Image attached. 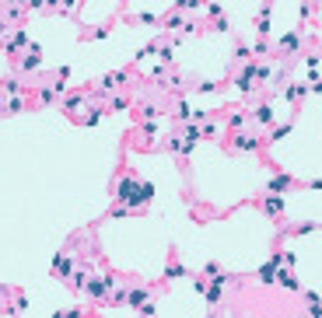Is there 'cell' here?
Segmentation results:
<instances>
[{"mask_svg": "<svg viewBox=\"0 0 322 318\" xmlns=\"http://www.w3.org/2000/svg\"><path fill=\"white\" fill-rule=\"evenodd\" d=\"M119 203H123L126 210H130L133 203H144V192H140V182H137L133 175H126V178H119Z\"/></svg>", "mask_w": 322, "mask_h": 318, "instance_id": "cell-1", "label": "cell"}, {"mask_svg": "<svg viewBox=\"0 0 322 318\" xmlns=\"http://www.w3.org/2000/svg\"><path fill=\"white\" fill-rule=\"evenodd\" d=\"M256 70H259V63H256V60H249V63H245V70L235 77V88L249 95V91H252V81H256Z\"/></svg>", "mask_w": 322, "mask_h": 318, "instance_id": "cell-2", "label": "cell"}, {"mask_svg": "<svg viewBox=\"0 0 322 318\" xmlns=\"http://www.w3.org/2000/svg\"><path fill=\"white\" fill-rule=\"evenodd\" d=\"M112 283H116V280H112V276L105 273V276H91V280H88V287H84V290H88L91 297H105V294L112 290Z\"/></svg>", "mask_w": 322, "mask_h": 318, "instance_id": "cell-3", "label": "cell"}, {"mask_svg": "<svg viewBox=\"0 0 322 318\" xmlns=\"http://www.w3.org/2000/svg\"><path fill=\"white\" fill-rule=\"evenodd\" d=\"M53 269H56L60 276H70V269H74V259H70L67 252H60V255L53 259Z\"/></svg>", "mask_w": 322, "mask_h": 318, "instance_id": "cell-4", "label": "cell"}, {"mask_svg": "<svg viewBox=\"0 0 322 318\" xmlns=\"http://www.w3.org/2000/svg\"><path fill=\"white\" fill-rule=\"evenodd\" d=\"M256 147H259V140L252 133H238L235 137V150H256Z\"/></svg>", "mask_w": 322, "mask_h": 318, "instance_id": "cell-5", "label": "cell"}, {"mask_svg": "<svg viewBox=\"0 0 322 318\" xmlns=\"http://www.w3.org/2000/svg\"><path fill=\"white\" fill-rule=\"evenodd\" d=\"M298 46H301V32H291V35L280 38V49H284V53H294Z\"/></svg>", "mask_w": 322, "mask_h": 318, "instance_id": "cell-6", "label": "cell"}, {"mask_svg": "<svg viewBox=\"0 0 322 318\" xmlns=\"http://www.w3.org/2000/svg\"><path fill=\"white\" fill-rule=\"evenodd\" d=\"M284 189H291V175H273L270 178V196L273 192H284Z\"/></svg>", "mask_w": 322, "mask_h": 318, "instance_id": "cell-7", "label": "cell"}, {"mask_svg": "<svg viewBox=\"0 0 322 318\" xmlns=\"http://www.w3.org/2000/svg\"><path fill=\"white\" fill-rule=\"evenodd\" d=\"M70 287H74V290H84V287H88V269H74V273H70Z\"/></svg>", "mask_w": 322, "mask_h": 318, "instance_id": "cell-8", "label": "cell"}, {"mask_svg": "<svg viewBox=\"0 0 322 318\" xmlns=\"http://www.w3.org/2000/svg\"><path fill=\"white\" fill-rule=\"evenodd\" d=\"M203 294H207V301H210V304H217V301L224 297V287H221V280H214V283H207V290H203Z\"/></svg>", "mask_w": 322, "mask_h": 318, "instance_id": "cell-9", "label": "cell"}, {"mask_svg": "<svg viewBox=\"0 0 322 318\" xmlns=\"http://www.w3.org/2000/svg\"><path fill=\"white\" fill-rule=\"evenodd\" d=\"M126 304H130V308H144V304H147V290H140V287L130 290V294H126Z\"/></svg>", "mask_w": 322, "mask_h": 318, "instance_id": "cell-10", "label": "cell"}, {"mask_svg": "<svg viewBox=\"0 0 322 318\" xmlns=\"http://www.w3.org/2000/svg\"><path fill=\"white\" fill-rule=\"evenodd\" d=\"M263 210H266V213H273V217H277V213H280V210H284V200H280V196H270V200H263Z\"/></svg>", "mask_w": 322, "mask_h": 318, "instance_id": "cell-11", "label": "cell"}, {"mask_svg": "<svg viewBox=\"0 0 322 318\" xmlns=\"http://www.w3.org/2000/svg\"><path fill=\"white\" fill-rule=\"evenodd\" d=\"M39 67H42V56H39V49H32L25 56V63H21V70H39Z\"/></svg>", "mask_w": 322, "mask_h": 318, "instance_id": "cell-12", "label": "cell"}, {"mask_svg": "<svg viewBox=\"0 0 322 318\" xmlns=\"http://www.w3.org/2000/svg\"><path fill=\"white\" fill-rule=\"evenodd\" d=\"M277 280H280V287H287V290H301V283H294V276H291V269H284V273H277Z\"/></svg>", "mask_w": 322, "mask_h": 318, "instance_id": "cell-13", "label": "cell"}, {"mask_svg": "<svg viewBox=\"0 0 322 318\" xmlns=\"http://www.w3.org/2000/svg\"><path fill=\"white\" fill-rule=\"evenodd\" d=\"M200 137H203V130H200V126H186V133H182V140H186V147H193Z\"/></svg>", "mask_w": 322, "mask_h": 318, "instance_id": "cell-14", "label": "cell"}, {"mask_svg": "<svg viewBox=\"0 0 322 318\" xmlns=\"http://www.w3.org/2000/svg\"><path fill=\"white\" fill-rule=\"evenodd\" d=\"M21 108H25V98H21V95H14V98H11V102L4 105V112H7V115H18Z\"/></svg>", "mask_w": 322, "mask_h": 318, "instance_id": "cell-15", "label": "cell"}, {"mask_svg": "<svg viewBox=\"0 0 322 318\" xmlns=\"http://www.w3.org/2000/svg\"><path fill=\"white\" fill-rule=\"evenodd\" d=\"M21 46H28V35H25V32H14V35H11V42H7V49L14 53V49H21Z\"/></svg>", "mask_w": 322, "mask_h": 318, "instance_id": "cell-16", "label": "cell"}, {"mask_svg": "<svg viewBox=\"0 0 322 318\" xmlns=\"http://www.w3.org/2000/svg\"><path fill=\"white\" fill-rule=\"evenodd\" d=\"M259 280H263V283H273V280H277V266H273V262H266V266L259 269Z\"/></svg>", "mask_w": 322, "mask_h": 318, "instance_id": "cell-17", "label": "cell"}, {"mask_svg": "<svg viewBox=\"0 0 322 318\" xmlns=\"http://www.w3.org/2000/svg\"><path fill=\"white\" fill-rule=\"evenodd\" d=\"M305 95H308L305 84H291V88H287V98H291V102H298V98H305Z\"/></svg>", "mask_w": 322, "mask_h": 318, "instance_id": "cell-18", "label": "cell"}, {"mask_svg": "<svg viewBox=\"0 0 322 318\" xmlns=\"http://www.w3.org/2000/svg\"><path fill=\"white\" fill-rule=\"evenodd\" d=\"M256 119H259V123H273V108H270V105H259V108H256Z\"/></svg>", "mask_w": 322, "mask_h": 318, "instance_id": "cell-19", "label": "cell"}, {"mask_svg": "<svg viewBox=\"0 0 322 318\" xmlns=\"http://www.w3.org/2000/svg\"><path fill=\"white\" fill-rule=\"evenodd\" d=\"M0 88H4V91H7L11 98H14V95H21V84L14 81V77H7V81H4V84H0Z\"/></svg>", "mask_w": 322, "mask_h": 318, "instance_id": "cell-20", "label": "cell"}, {"mask_svg": "<svg viewBox=\"0 0 322 318\" xmlns=\"http://www.w3.org/2000/svg\"><path fill=\"white\" fill-rule=\"evenodd\" d=\"M165 276H168V280H179V276H186V269H182V266H175V262H172V266H168V269H165Z\"/></svg>", "mask_w": 322, "mask_h": 318, "instance_id": "cell-21", "label": "cell"}, {"mask_svg": "<svg viewBox=\"0 0 322 318\" xmlns=\"http://www.w3.org/2000/svg\"><path fill=\"white\" fill-rule=\"evenodd\" d=\"M287 133H291V123H284V126H277V130H273V137H270V140H284V137H287Z\"/></svg>", "mask_w": 322, "mask_h": 318, "instance_id": "cell-22", "label": "cell"}, {"mask_svg": "<svg viewBox=\"0 0 322 318\" xmlns=\"http://www.w3.org/2000/svg\"><path fill=\"white\" fill-rule=\"evenodd\" d=\"M80 102H84V95H74V98H67V112H74Z\"/></svg>", "mask_w": 322, "mask_h": 318, "instance_id": "cell-23", "label": "cell"}, {"mask_svg": "<svg viewBox=\"0 0 322 318\" xmlns=\"http://www.w3.org/2000/svg\"><path fill=\"white\" fill-rule=\"evenodd\" d=\"M154 311H158V308H154V304H144V308H140V318H151V315H154Z\"/></svg>", "mask_w": 322, "mask_h": 318, "instance_id": "cell-24", "label": "cell"}, {"mask_svg": "<svg viewBox=\"0 0 322 318\" xmlns=\"http://www.w3.org/2000/svg\"><path fill=\"white\" fill-rule=\"evenodd\" d=\"M0 32H4V21H0Z\"/></svg>", "mask_w": 322, "mask_h": 318, "instance_id": "cell-25", "label": "cell"}]
</instances>
